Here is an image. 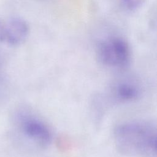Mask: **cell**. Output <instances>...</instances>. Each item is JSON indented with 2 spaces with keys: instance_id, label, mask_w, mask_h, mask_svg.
<instances>
[{
  "instance_id": "1",
  "label": "cell",
  "mask_w": 157,
  "mask_h": 157,
  "mask_svg": "<svg viewBox=\"0 0 157 157\" xmlns=\"http://www.w3.org/2000/svg\"><path fill=\"white\" fill-rule=\"evenodd\" d=\"M113 139L121 153L132 157H156V128L151 122L131 121L114 129Z\"/></svg>"
},
{
  "instance_id": "2",
  "label": "cell",
  "mask_w": 157,
  "mask_h": 157,
  "mask_svg": "<svg viewBox=\"0 0 157 157\" xmlns=\"http://www.w3.org/2000/svg\"><path fill=\"white\" fill-rule=\"evenodd\" d=\"M96 57L103 66L123 69L131 63L132 51L129 44L123 37L112 36L101 41L96 48Z\"/></svg>"
},
{
  "instance_id": "3",
  "label": "cell",
  "mask_w": 157,
  "mask_h": 157,
  "mask_svg": "<svg viewBox=\"0 0 157 157\" xmlns=\"http://www.w3.org/2000/svg\"><path fill=\"white\" fill-rule=\"evenodd\" d=\"M26 136L40 148L44 149L52 143L53 135L48 126L37 117H26L22 123Z\"/></svg>"
},
{
  "instance_id": "4",
  "label": "cell",
  "mask_w": 157,
  "mask_h": 157,
  "mask_svg": "<svg viewBox=\"0 0 157 157\" xmlns=\"http://www.w3.org/2000/svg\"><path fill=\"white\" fill-rule=\"evenodd\" d=\"M110 99L117 103L132 102L142 95L140 84L133 78H123L116 82L109 90Z\"/></svg>"
},
{
  "instance_id": "5",
  "label": "cell",
  "mask_w": 157,
  "mask_h": 157,
  "mask_svg": "<svg viewBox=\"0 0 157 157\" xmlns=\"http://www.w3.org/2000/svg\"><path fill=\"white\" fill-rule=\"evenodd\" d=\"M29 27L27 23L21 18H13L0 33V40H6L10 44L17 45L22 42L27 37Z\"/></svg>"
},
{
  "instance_id": "6",
  "label": "cell",
  "mask_w": 157,
  "mask_h": 157,
  "mask_svg": "<svg viewBox=\"0 0 157 157\" xmlns=\"http://www.w3.org/2000/svg\"><path fill=\"white\" fill-rule=\"evenodd\" d=\"M145 1L146 0H120V3L123 9L133 12L139 9Z\"/></svg>"
}]
</instances>
